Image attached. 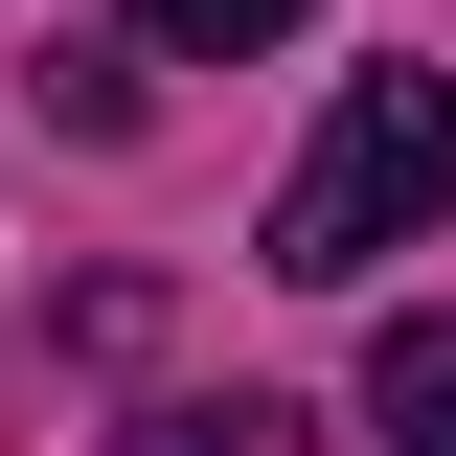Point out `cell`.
<instances>
[{
	"label": "cell",
	"mask_w": 456,
	"mask_h": 456,
	"mask_svg": "<svg viewBox=\"0 0 456 456\" xmlns=\"http://www.w3.org/2000/svg\"><path fill=\"white\" fill-rule=\"evenodd\" d=\"M137 456H297V411L274 388H183V411H137Z\"/></svg>",
	"instance_id": "obj_3"
},
{
	"label": "cell",
	"mask_w": 456,
	"mask_h": 456,
	"mask_svg": "<svg viewBox=\"0 0 456 456\" xmlns=\"http://www.w3.org/2000/svg\"><path fill=\"white\" fill-rule=\"evenodd\" d=\"M274 23H297V0H137V46H160V69H228V46H274Z\"/></svg>",
	"instance_id": "obj_4"
},
{
	"label": "cell",
	"mask_w": 456,
	"mask_h": 456,
	"mask_svg": "<svg viewBox=\"0 0 456 456\" xmlns=\"http://www.w3.org/2000/svg\"><path fill=\"white\" fill-rule=\"evenodd\" d=\"M365 411H388L411 456H456V320H388V342H365Z\"/></svg>",
	"instance_id": "obj_2"
},
{
	"label": "cell",
	"mask_w": 456,
	"mask_h": 456,
	"mask_svg": "<svg viewBox=\"0 0 456 456\" xmlns=\"http://www.w3.org/2000/svg\"><path fill=\"white\" fill-rule=\"evenodd\" d=\"M411 228H456V69H365L320 114V160L274 183V274L342 297V274H388Z\"/></svg>",
	"instance_id": "obj_1"
}]
</instances>
